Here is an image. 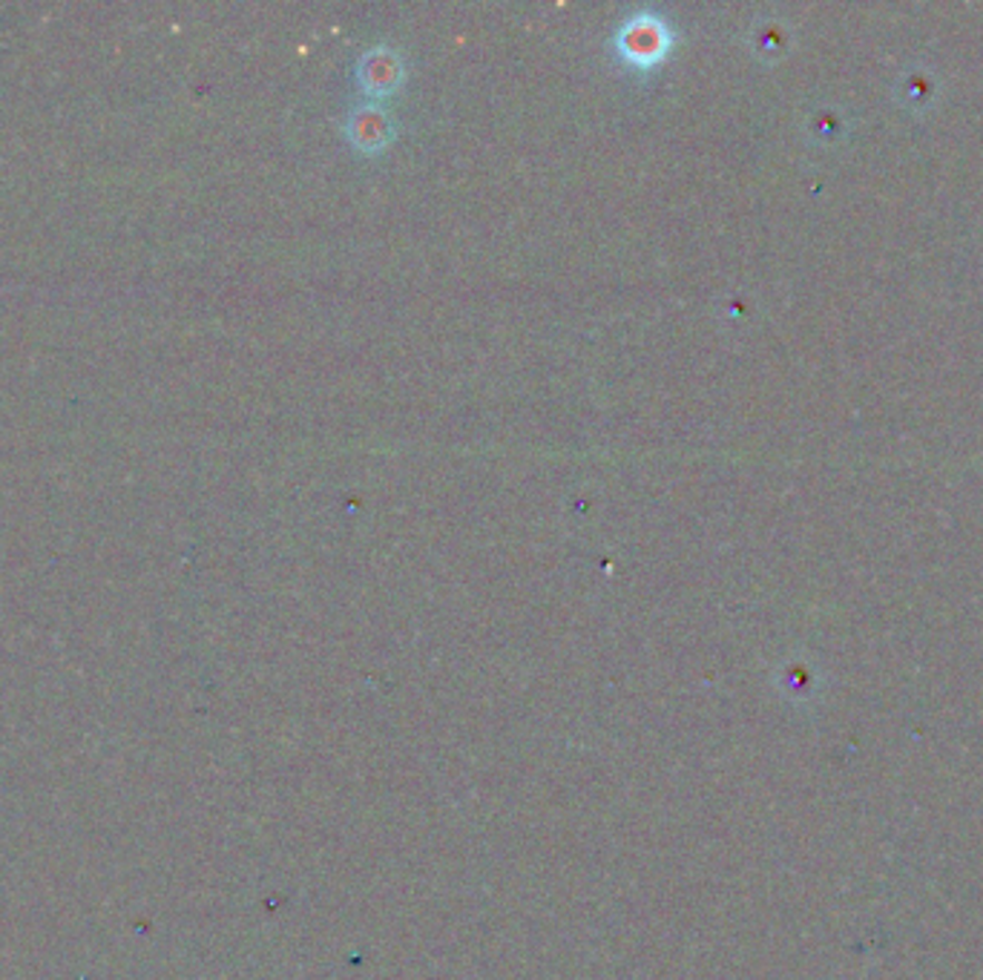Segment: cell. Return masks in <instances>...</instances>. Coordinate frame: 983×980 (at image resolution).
Masks as SVG:
<instances>
[{"label": "cell", "mask_w": 983, "mask_h": 980, "mask_svg": "<svg viewBox=\"0 0 983 980\" xmlns=\"http://www.w3.org/2000/svg\"><path fill=\"white\" fill-rule=\"evenodd\" d=\"M668 35L655 21H635L624 32V52L635 61H655L664 52Z\"/></svg>", "instance_id": "6da1fadb"}]
</instances>
